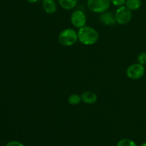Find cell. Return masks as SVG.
Segmentation results:
<instances>
[{
    "label": "cell",
    "instance_id": "obj_6",
    "mask_svg": "<svg viewBox=\"0 0 146 146\" xmlns=\"http://www.w3.org/2000/svg\"><path fill=\"white\" fill-rule=\"evenodd\" d=\"M71 21L74 27L80 29L86 26V16L85 13L81 10H75L71 14Z\"/></svg>",
    "mask_w": 146,
    "mask_h": 146
},
{
    "label": "cell",
    "instance_id": "obj_13",
    "mask_svg": "<svg viewBox=\"0 0 146 146\" xmlns=\"http://www.w3.org/2000/svg\"><path fill=\"white\" fill-rule=\"evenodd\" d=\"M116 146H138V145H137V144L135 143L133 141H132V140L124 138V139H121V141H118Z\"/></svg>",
    "mask_w": 146,
    "mask_h": 146
},
{
    "label": "cell",
    "instance_id": "obj_16",
    "mask_svg": "<svg viewBox=\"0 0 146 146\" xmlns=\"http://www.w3.org/2000/svg\"><path fill=\"white\" fill-rule=\"evenodd\" d=\"M6 146H24V145L21 143L19 142V141H10V142H9L6 145Z\"/></svg>",
    "mask_w": 146,
    "mask_h": 146
},
{
    "label": "cell",
    "instance_id": "obj_10",
    "mask_svg": "<svg viewBox=\"0 0 146 146\" xmlns=\"http://www.w3.org/2000/svg\"><path fill=\"white\" fill-rule=\"evenodd\" d=\"M59 5L65 10H71L76 6L78 0H58Z\"/></svg>",
    "mask_w": 146,
    "mask_h": 146
},
{
    "label": "cell",
    "instance_id": "obj_11",
    "mask_svg": "<svg viewBox=\"0 0 146 146\" xmlns=\"http://www.w3.org/2000/svg\"><path fill=\"white\" fill-rule=\"evenodd\" d=\"M141 4L142 3L141 0H126L125 7H128L131 11H135L140 9Z\"/></svg>",
    "mask_w": 146,
    "mask_h": 146
},
{
    "label": "cell",
    "instance_id": "obj_14",
    "mask_svg": "<svg viewBox=\"0 0 146 146\" xmlns=\"http://www.w3.org/2000/svg\"><path fill=\"white\" fill-rule=\"evenodd\" d=\"M137 61H138V63L142 64V65L146 64V52L143 51V52L140 53L137 57Z\"/></svg>",
    "mask_w": 146,
    "mask_h": 146
},
{
    "label": "cell",
    "instance_id": "obj_15",
    "mask_svg": "<svg viewBox=\"0 0 146 146\" xmlns=\"http://www.w3.org/2000/svg\"><path fill=\"white\" fill-rule=\"evenodd\" d=\"M111 2L116 7H122L126 2V0H111Z\"/></svg>",
    "mask_w": 146,
    "mask_h": 146
},
{
    "label": "cell",
    "instance_id": "obj_7",
    "mask_svg": "<svg viewBox=\"0 0 146 146\" xmlns=\"http://www.w3.org/2000/svg\"><path fill=\"white\" fill-rule=\"evenodd\" d=\"M99 19L104 25L106 26H113L116 23L115 15L111 11H106L101 13L99 17Z\"/></svg>",
    "mask_w": 146,
    "mask_h": 146
},
{
    "label": "cell",
    "instance_id": "obj_12",
    "mask_svg": "<svg viewBox=\"0 0 146 146\" xmlns=\"http://www.w3.org/2000/svg\"><path fill=\"white\" fill-rule=\"evenodd\" d=\"M81 96L78 95V94H71L68 98V103L70 104V105L72 106H76L78 105L81 103Z\"/></svg>",
    "mask_w": 146,
    "mask_h": 146
},
{
    "label": "cell",
    "instance_id": "obj_5",
    "mask_svg": "<svg viewBox=\"0 0 146 146\" xmlns=\"http://www.w3.org/2000/svg\"><path fill=\"white\" fill-rule=\"evenodd\" d=\"M145 72L143 65L136 63L129 66L126 70V76L132 80H138L142 78Z\"/></svg>",
    "mask_w": 146,
    "mask_h": 146
},
{
    "label": "cell",
    "instance_id": "obj_8",
    "mask_svg": "<svg viewBox=\"0 0 146 146\" xmlns=\"http://www.w3.org/2000/svg\"><path fill=\"white\" fill-rule=\"evenodd\" d=\"M81 101L86 104H94L97 101L98 97L95 93L92 91H85L81 95Z\"/></svg>",
    "mask_w": 146,
    "mask_h": 146
},
{
    "label": "cell",
    "instance_id": "obj_4",
    "mask_svg": "<svg viewBox=\"0 0 146 146\" xmlns=\"http://www.w3.org/2000/svg\"><path fill=\"white\" fill-rule=\"evenodd\" d=\"M111 3V0H88L87 6L93 12L101 14L109 9Z\"/></svg>",
    "mask_w": 146,
    "mask_h": 146
},
{
    "label": "cell",
    "instance_id": "obj_18",
    "mask_svg": "<svg viewBox=\"0 0 146 146\" xmlns=\"http://www.w3.org/2000/svg\"><path fill=\"white\" fill-rule=\"evenodd\" d=\"M140 146H146V142L143 143H142Z\"/></svg>",
    "mask_w": 146,
    "mask_h": 146
},
{
    "label": "cell",
    "instance_id": "obj_2",
    "mask_svg": "<svg viewBox=\"0 0 146 146\" xmlns=\"http://www.w3.org/2000/svg\"><path fill=\"white\" fill-rule=\"evenodd\" d=\"M58 41L64 46H71L78 41V34L73 29H66L59 34Z\"/></svg>",
    "mask_w": 146,
    "mask_h": 146
},
{
    "label": "cell",
    "instance_id": "obj_9",
    "mask_svg": "<svg viewBox=\"0 0 146 146\" xmlns=\"http://www.w3.org/2000/svg\"><path fill=\"white\" fill-rule=\"evenodd\" d=\"M42 7L47 14H54L57 9L56 4L54 0H43Z\"/></svg>",
    "mask_w": 146,
    "mask_h": 146
},
{
    "label": "cell",
    "instance_id": "obj_1",
    "mask_svg": "<svg viewBox=\"0 0 146 146\" xmlns=\"http://www.w3.org/2000/svg\"><path fill=\"white\" fill-rule=\"evenodd\" d=\"M78 40L84 45L89 46L96 44L99 38V34L94 28L84 26L78 29Z\"/></svg>",
    "mask_w": 146,
    "mask_h": 146
},
{
    "label": "cell",
    "instance_id": "obj_17",
    "mask_svg": "<svg viewBox=\"0 0 146 146\" xmlns=\"http://www.w3.org/2000/svg\"><path fill=\"white\" fill-rule=\"evenodd\" d=\"M27 1H28V2L31 3V4H34V3L37 2V1H38V0H27Z\"/></svg>",
    "mask_w": 146,
    "mask_h": 146
},
{
    "label": "cell",
    "instance_id": "obj_3",
    "mask_svg": "<svg viewBox=\"0 0 146 146\" xmlns=\"http://www.w3.org/2000/svg\"><path fill=\"white\" fill-rule=\"evenodd\" d=\"M114 15L116 23L121 25L128 24L132 19V11L125 6L118 7Z\"/></svg>",
    "mask_w": 146,
    "mask_h": 146
}]
</instances>
